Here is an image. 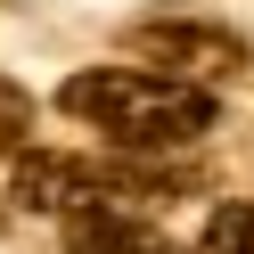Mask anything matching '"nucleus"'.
<instances>
[{"label":"nucleus","instance_id":"f257e3e1","mask_svg":"<svg viewBox=\"0 0 254 254\" xmlns=\"http://www.w3.org/2000/svg\"><path fill=\"white\" fill-rule=\"evenodd\" d=\"M58 107L90 131H107L115 148H189L213 131V90L172 82L156 66H82L66 74Z\"/></svg>","mask_w":254,"mask_h":254},{"label":"nucleus","instance_id":"f03ea898","mask_svg":"<svg viewBox=\"0 0 254 254\" xmlns=\"http://www.w3.org/2000/svg\"><path fill=\"white\" fill-rule=\"evenodd\" d=\"M148 189H164L156 172L139 164H99V156H58V148H33L17 156V205L33 213H131Z\"/></svg>","mask_w":254,"mask_h":254},{"label":"nucleus","instance_id":"7ed1b4c3","mask_svg":"<svg viewBox=\"0 0 254 254\" xmlns=\"http://www.w3.org/2000/svg\"><path fill=\"white\" fill-rule=\"evenodd\" d=\"M131 50H139V66L172 74V82H197V90L246 74V41L230 25H205V17H148V25H131Z\"/></svg>","mask_w":254,"mask_h":254},{"label":"nucleus","instance_id":"20e7f679","mask_svg":"<svg viewBox=\"0 0 254 254\" xmlns=\"http://www.w3.org/2000/svg\"><path fill=\"white\" fill-rule=\"evenodd\" d=\"M66 254H181L164 230H148L139 213H74L66 221Z\"/></svg>","mask_w":254,"mask_h":254},{"label":"nucleus","instance_id":"39448f33","mask_svg":"<svg viewBox=\"0 0 254 254\" xmlns=\"http://www.w3.org/2000/svg\"><path fill=\"white\" fill-rule=\"evenodd\" d=\"M205 254H254V197H230L205 221Z\"/></svg>","mask_w":254,"mask_h":254},{"label":"nucleus","instance_id":"423d86ee","mask_svg":"<svg viewBox=\"0 0 254 254\" xmlns=\"http://www.w3.org/2000/svg\"><path fill=\"white\" fill-rule=\"evenodd\" d=\"M25 131H33V99L0 74V148H25Z\"/></svg>","mask_w":254,"mask_h":254}]
</instances>
